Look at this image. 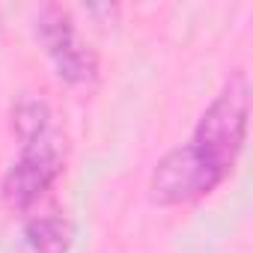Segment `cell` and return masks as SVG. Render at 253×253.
<instances>
[{
    "label": "cell",
    "instance_id": "3957f363",
    "mask_svg": "<svg viewBox=\"0 0 253 253\" xmlns=\"http://www.w3.org/2000/svg\"><path fill=\"white\" fill-rule=\"evenodd\" d=\"M36 36L48 54V60L54 63L60 81L72 84V86H84L92 84L98 78V57L89 48V42L81 39L75 18L66 6H42L39 18H36Z\"/></svg>",
    "mask_w": 253,
    "mask_h": 253
},
{
    "label": "cell",
    "instance_id": "277c9868",
    "mask_svg": "<svg viewBox=\"0 0 253 253\" xmlns=\"http://www.w3.org/2000/svg\"><path fill=\"white\" fill-rule=\"evenodd\" d=\"M24 241L33 253H69L72 226L63 214H36L24 223Z\"/></svg>",
    "mask_w": 253,
    "mask_h": 253
},
{
    "label": "cell",
    "instance_id": "7a4b0ae2",
    "mask_svg": "<svg viewBox=\"0 0 253 253\" xmlns=\"http://www.w3.org/2000/svg\"><path fill=\"white\" fill-rule=\"evenodd\" d=\"M12 128L21 140L18 158L0 182V197L12 211H30L63 176L66 158L54 128L51 104L39 95H21L12 107Z\"/></svg>",
    "mask_w": 253,
    "mask_h": 253
},
{
    "label": "cell",
    "instance_id": "6da1fadb",
    "mask_svg": "<svg viewBox=\"0 0 253 253\" xmlns=\"http://www.w3.org/2000/svg\"><path fill=\"white\" fill-rule=\"evenodd\" d=\"M250 116L247 72H232L203 110L188 143L170 149L152 170L149 197L158 206H185L209 197L235 167Z\"/></svg>",
    "mask_w": 253,
    "mask_h": 253
}]
</instances>
